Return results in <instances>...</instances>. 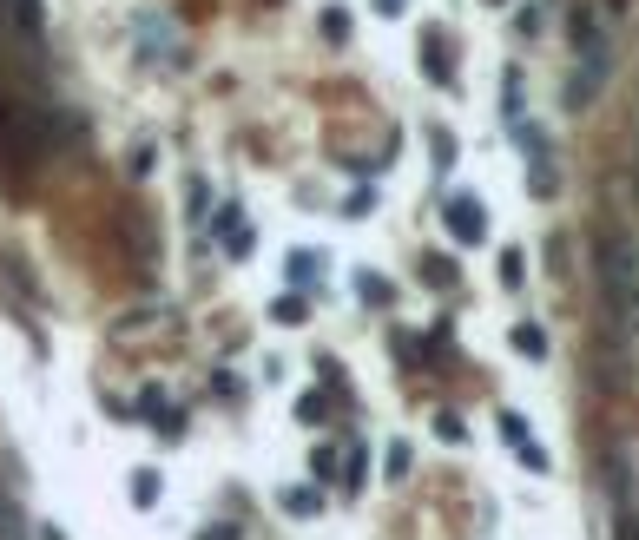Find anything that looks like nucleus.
I'll return each mask as SVG.
<instances>
[{"mask_svg": "<svg viewBox=\"0 0 639 540\" xmlns=\"http://www.w3.org/2000/svg\"><path fill=\"white\" fill-rule=\"evenodd\" d=\"M593 297L620 343H639V238L620 224H600L593 238Z\"/></svg>", "mask_w": 639, "mask_h": 540, "instance_id": "f257e3e1", "label": "nucleus"}, {"mask_svg": "<svg viewBox=\"0 0 639 540\" xmlns=\"http://www.w3.org/2000/svg\"><path fill=\"white\" fill-rule=\"evenodd\" d=\"M53 152V106L33 93L27 80H0V172L27 178L33 165Z\"/></svg>", "mask_w": 639, "mask_h": 540, "instance_id": "f03ea898", "label": "nucleus"}, {"mask_svg": "<svg viewBox=\"0 0 639 540\" xmlns=\"http://www.w3.org/2000/svg\"><path fill=\"white\" fill-rule=\"evenodd\" d=\"M574 47H580V80L567 86V99H593L600 86H607V73H613V40H607V20H600V7L593 0H580L574 7Z\"/></svg>", "mask_w": 639, "mask_h": 540, "instance_id": "7ed1b4c3", "label": "nucleus"}, {"mask_svg": "<svg viewBox=\"0 0 639 540\" xmlns=\"http://www.w3.org/2000/svg\"><path fill=\"white\" fill-rule=\"evenodd\" d=\"M448 238L455 244H481L488 238V211L475 198H448Z\"/></svg>", "mask_w": 639, "mask_h": 540, "instance_id": "20e7f679", "label": "nucleus"}, {"mask_svg": "<svg viewBox=\"0 0 639 540\" xmlns=\"http://www.w3.org/2000/svg\"><path fill=\"white\" fill-rule=\"evenodd\" d=\"M501 435H508V448H514V455H521V461H528L534 475H541V468H547V455H541V448L528 442V422H521V415H501Z\"/></svg>", "mask_w": 639, "mask_h": 540, "instance_id": "39448f33", "label": "nucleus"}, {"mask_svg": "<svg viewBox=\"0 0 639 540\" xmlns=\"http://www.w3.org/2000/svg\"><path fill=\"white\" fill-rule=\"evenodd\" d=\"M514 350L541 363V356H547V330H541V323H514Z\"/></svg>", "mask_w": 639, "mask_h": 540, "instance_id": "423d86ee", "label": "nucleus"}, {"mask_svg": "<svg viewBox=\"0 0 639 540\" xmlns=\"http://www.w3.org/2000/svg\"><path fill=\"white\" fill-rule=\"evenodd\" d=\"M224 251H231V257H244V251H251V231H244V218H238V211H224Z\"/></svg>", "mask_w": 639, "mask_h": 540, "instance_id": "0eeeda50", "label": "nucleus"}, {"mask_svg": "<svg viewBox=\"0 0 639 540\" xmlns=\"http://www.w3.org/2000/svg\"><path fill=\"white\" fill-rule=\"evenodd\" d=\"M132 501H139V508H152V501H159V481H152V475H132Z\"/></svg>", "mask_w": 639, "mask_h": 540, "instance_id": "6e6552de", "label": "nucleus"}, {"mask_svg": "<svg viewBox=\"0 0 639 540\" xmlns=\"http://www.w3.org/2000/svg\"><path fill=\"white\" fill-rule=\"evenodd\" d=\"M284 508H290V514H317L323 501H317V494H304V488H297V494H284Z\"/></svg>", "mask_w": 639, "mask_h": 540, "instance_id": "1a4fd4ad", "label": "nucleus"}, {"mask_svg": "<svg viewBox=\"0 0 639 540\" xmlns=\"http://www.w3.org/2000/svg\"><path fill=\"white\" fill-rule=\"evenodd\" d=\"M323 33H330V40H350V20H343V7H330V14H323Z\"/></svg>", "mask_w": 639, "mask_h": 540, "instance_id": "9d476101", "label": "nucleus"}, {"mask_svg": "<svg viewBox=\"0 0 639 540\" xmlns=\"http://www.w3.org/2000/svg\"><path fill=\"white\" fill-rule=\"evenodd\" d=\"M310 270H317V257H304V251L290 257V277H297V284H317V277H310Z\"/></svg>", "mask_w": 639, "mask_h": 540, "instance_id": "9b49d317", "label": "nucleus"}, {"mask_svg": "<svg viewBox=\"0 0 639 540\" xmlns=\"http://www.w3.org/2000/svg\"><path fill=\"white\" fill-rule=\"evenodd\" d=\"M435 435H442V442H468V435H462V422H455V415H435Z\"/></svg>", "mask_w": 639, "mask_h": 540, "instance_id": "f8f14e48", "label": "nucleus"}, {"mask_svg": "<svg viewBox=\"0 0 639 540\" xmlns=\"http://www.w3.org/2000/svg\"><path fill=\"white\" fill-rule=\"evenodd\" d=\"M205 540H238V527H205Z\"/></svg>", "mask_w": 639, "mask_h": 540, "instance_id": "ddd939ff", "label": "nucleus"}, {"mask_svg": "<svg viewBox=\"0 0 639 540\" xmlns=\"http://www.w3.org/2000/svg\"><path fill=\"white\" fill-rule=\"evenodd\" d=\"M396 7H402V0H383V14H396Z\"/></svg>", "mask_w": 639, "mask_h": 540, "instance_id": "4468645a", "label": "nucleus"}]
</instances>
